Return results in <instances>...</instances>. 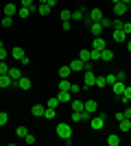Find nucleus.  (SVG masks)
<instances>
[{"instance_id": "obj_1", "label": "nucleus", "mask_w": 131, "mask_h": 146, "mask_svg": "<svg viewBox=\"0 0 131 146\" xmlns=\"http://www.w3.org/2000/svg\"><path fill=\"white\" fill-rule=\"evenodd\" d=\"M55 133H57L59 140H70V137H72V127H70L68 122H59L57 129H55Z\"/></svg>"}, {"instance_id": "obj_2", "label": "nucleus", "mask_w": 131, "mask_h": 146, "mask_svg": "<svg viewBox=\"0 0 131 146\" xmlns=\"http://www.w3.org/2000/svg\"><path fill=\"white\" fill-rule=\"evenodd\" d=\"M70 68H72V72H85V70H92V63L90 61H81L76 57V59L70 61Z\"/></svg>"}, {"instance_id": "obj_3", "label": "nucleus", "mask_w": 131, "mask_h": 146, "mask_svg": "<svg viewBox=\"0 0 131 146\" xmlns=\"http://www.w3.org/2000/svg\"><path fill=\"white\" fill-rule=\"evenodd\" d=\"M83 83H85V87H83V90H87V87H94V83H96L94 68H92V70H85V72H83Z\"/></svg>"}, {"instance_id": "obj_4", "label": "nucleus", "mask_w": 131, "mask_h": 146, "mask_svg": "<svg viewBox=\"0 0 131 146\" xmlns=\"http://www.w3.org/2000/svg\"><path fill=\"white\" fill-rule=\"evenodd\" d=\"M90 127H92L94 131H100V129L105 127V113H100V116H92V120H90Z\"/></svg>"}, {"instance_id": "obj_5", "label": "nucleus", "mask_w": 131, "mask_h": 146, "mask_svg": "<svg viewBox=\"0 0 131 146\" xmlns=\"http://www.w3.org/2000/svg\"><path fill=\"white\" fill-rule=\"evenodd\" d=\"M112 39H114V42H118V44H122V42H127V33L122 29H114Z\"/></svg>"}, {"instance_id": "obj_6", "label": "nucleus", "mask_w": 131, "mask_h": 146, "mask_svg": "<svg viewBox=\"0 0 131 146\" xmlns=\"http://www.w3.org/2000/svg\"><path fill=\"white\" fill-rule=\"evenodd\" d=\"M127 9H129V7H127L125 2H114V15H116V18L125 15V13H127Z\"/></svg>"}, {"instance_id": "obj_7", "label": "nucleus", "mask_w": 131, "mask_h": 146, "mask_svg": "<svg viewBox=\"0 0 131 146\" xmlns=\"http://www.w3.org/2000/svg\"><path fill=\"white\" fill-rule=\"evenodd\" d=\"M87 18H92V22H100V20L105 18V15H103V11H100L98 7H94V9H90V13H87Z\"/></svg>"}, {"instance_id": "obj_8", "label": "nucleus", "mask_w": 131, "mask_h": 146, "mask_svg": "<svg viewBox=\"0 0 131 146\" xmlns=\"http://www.w3.org/2000/svg\"><path fill=\"white\" fill-rule=\"evenodd\" d=\"M15 87H20V90H31V79L22 74V76H20V79L15 81Z\"/></svg>"}, {"instance_id": "obj_9", "label": "nucleus", "mask_w": 131, "mask_h": 146, "mask_svg": "<svg viewBox=\"0 0 131 146\" xmlns=\"http://www.w3.org/2000/svg\"><path fill=\"white\" fill-rule=\"evenodd\" d=\"M125 81H116V83H114L112 85V90H114V94H116V98H120L122 96V94H125Z\"/></svg>"}, {"instance_id": "obj_10", "label": "nucleus", "mask_w": 131, "mask_h": 146, "mask_svg": "<svg viewBox=\"0 0 131 146\" xmlns=\"http://www.w3.org/2000/svg\"><path fill=\"white\" fill-rule=\"evenodd\" d=\"M2 11H5V15L13 18V15L18 13V5H15V2H5V9H2Z\"/></svg>"}, {"instance_id": "obj_11", "label": "nucleus", "mask_w": 131, "mask_h": 146, "mask_svg": "<svg viewBox=\"0 0 131 146\" xmlns=\"http://www.w3.org/2000/svg\"><path fill=\"white\" fill-rule=\"evenodd\" d=\"M11 57H13V59H18V61H22V59L26 57V52H24V48H22V46H13Z\"/></svg>"}, {"instance_id": "obj_12", "label": "nucleus", "mask_w": 131, "mask_h": 146, "mask_svg": "<svg viewBox=\"0 0 131 146\" xmlns=\"http://www.w3.org/2000/svg\"><path fill=\"white\" fill-rule=\"evenodd\" d=\"M100 61H103V63H112L114 61V50H109V48L100 50Z\"/></svg>"}, {"instance_id": "obj_13", "label": "nucleus", "mask_w": 131, "mask_h": 146, "mask_svg": "<svg viewBox=\"0 0 131 146\" xmlns=\"http://www.w3.org/2000/svg\"><path fill=\"white\" fill-rule=\"evenodd\" d=\"M15 87V81L9 76V74H0V87Z\"/></svg>"}, {"instance_id": "obj_14", "label": "nucleus", "mask_w": 131, "mask_h": 146, "mask_svg": "<svg viewBox=\"0 0 131 146\" xmlns=\"http://www.w3.org/2000/svg\"><path fill=\"white\" fill-rule=\"evenodd\" d=\"M92 48H94V50H105V48H107V42L103 39V37H94Z\"/></svg>"}, {"instance_id": "obj_15", "label": "nucleus", "mask_w": 131, "mask_h": 146, "mask_svg": "<svg viewBox=\"0 0 131 146\" xmlns=\"http://www.w3.org/2000/svg\"><path fill=\"white\" fill-rule=\"evenodd\" d=\"M44 111H46V107H44V105H33L31 107V113L35 118H44Z\"/></svg>"}, {"instance_id": "obj_16", "label": "nucleus", "mask_w": 131, "mask_h": 146, "mask_svg": "<svg viewBox=\"0 0 131 146\" xmlns=\"http://www.w3.org/2000/svg\"><path fill=\"white\" fill-rule=\"evenodd\" d=\"M57 98H59V103H66V105H68L70 100H72V94H70V92H63V90H59Z\"/></svg>"}, {"instance_id": "obj_17", "label": "nucleus", "mask_w": 131, "mask_h": 146, "mask_svg": "<svg viewBox=\"0 0 131 146\" xmlns=\"http://www.w3.org/2000/svg\"><path fill=\"white\" fill-rule=\"evenodd\" d=\"M70 105H72V111H83V109H85V103H83V100H79V98H72V100H70Z\"/></svg>"}, {"instance_id": "obj_18", "label": "nucleus", "mask_w": 131, "mask_h": 146, "mask_svg": "<svg viewBox=\"0 0 131 146\" xmlns=\"http://www.w3.org/2000/svg\"><path fill=\"white\" fill-rule=\"evenodd\" d=\"M85 111H90V113H96V111H98V103H96V100H85Z\"/></svg>"}, {"instance_id": "obj_19", "label": "nucleus", "mask_w": 131, "mask_h": 146, "mask_svg": "<svg viewBox=\"0 0 131 146\" xmlns=\"http://www.w3.org/2000/svg\"><path fill=\"white\" fill-rule=\"evenodd\" d=\"M118 127L122 133H129V129H131V120L129 118H122V120H118Z\"/></svg>"}, {"instance_id": "obj_20", "label": "nucleus", "mask_w": 131, "mask_h": 146, "mask_svg": "<svg viewBox=\"0 0 131 146\" xmlns=\"http://www.w3.org/2000/svg\"><path fill=\"white\" fill-rule=\"evenodd\" d=\"M70 74H72V68H70V63H68V66H61V68H59V79H68Z\"/></svg>"}, {"instance_id": "obj_21", "label": "nucleus", "mask_w": 131, "mask_h": 146, "mask_svg": "<svg viewBox=\"0 0 131 146\" xmlns=\"http://www.w3.org/2000/svg\"><path fill=\"white\" fill-rule=\"evenodd\" d=\"M90 31H92L96 37H100V35H103V24H100V22H94V24L90 26Z\"/></svg>"}, {"instance_id": "obj_22", "label": "nucleus", "mask_w": 131, "mask_h": 146, "mask_svg": "<svg viewBox=\"0 0 131 146\" xmlns=\"http://www.w3.org/2000/svg\"><path fill=\"white\" fill-rule=\"evenodd\" d=\"M118 100H120V103H125V105H129V103H131V87H125V94H122Z\"/></svg>"}, {"instance_id": "obj_23", "label": "nucleus", "mask_w": 131, "mask_h": 146, "mask_svg": "<svg viewBox=\"0 0 131 146\" xmlns=\"http://www.w3.org/2000/svg\"><path fill=\"white\" fill-rule=\"evenodd\" d=\"M9 76H11L13 81H18L20 76H22V70H20V68H13V66H11V68H9Z\"/></svg>"}, {"instance_id": "obj_24", "label": "nucleus", "mask_w": 131, "mask_h": 146, "mask_svg": "<svg viewBox=\"0 0 131 146\" xmlns=\"http://www.w3.org/2000/svg\"><path fill=\"white\" fill-rule=\"evenodd\" d=\"M44 118H46V120H55V118H57V109H53V107H46V111H44Z\"/></svg>"}, {"instance_id": "obj_25", "label": "nucleus", "mask_w": 131, "mask_h": 146, "mask_svg": "<svg viewBox=\"0 0 131 146\" xmlns=\"http://www.w3.org/2000/svg\"><path fill=\"white\" fill-rule=\"evenodd\" d=\"M50 9H53V7H48L46 2H39V5H37V11H39V15H48V13H50Z\"/></svg>"}, {"instance_id": "obj_26", "label": "nucleus", "mask_w": 131, "mask_h": 146, "mask_svg": "<svg viewBox=\"0 0 131 146\" xmlns=\"http://www.w3.org/2000/svg\"><path fill=\"white\" fill-rule=\"evenodd\" d=\"M83 18H85V11H81V9L72 11V20H74V22H83Z\"/></svg>"}, {"instance_id": "obj_27", "label": "nucleus", "mask_w": 131, "mask_h": 146, "mask_svg": "<svg viewBox=\"0 0 131 146\" xmlns=\"http://www.w3.org/2000/svg\"><path fill=\"white\" fill-rule=\"evenodd\" d=\"M70 85H72V83H70L68 79H59V90H63V92H70Z\"/></svg>"}, {"instance_id": "obj_28", "label": "nucleus", "mask_w": 131, "mask_h": 146, "mask_svg": "<svg viewBox=\"0 0 131 146\" xmlns=\"http://www.w3.org/2000/svg\"><path fill=\"white\" fill-rule=\"evenodd\" d=\"M59 18H61V22H72V11H68V9H63Z\"/></svg>"}, {"instance_id": "obj_29", "label": "nucleus", "mask_w": 131, "mask_h": 146, "mask_svg": "<svg viewBox=\"0 0 131 146\" xmlns=\"http://www.w3.org/2000/svg\"><path fill=\"white\" fill-rule=\"evenodd\" d=\"M107 144H109V146H118V144H120V137H118L116 133H112L109 137H107Z\"/></svg>"}, {"instance_id": "obj_30", "label": "nucleus", "mask_w": 131, "mask_h": 146, "mask_svg": "<svg viewBox=\"0 0 131 146\" xmlns=\"http://www.w3.org/2000/svg\"><path fill=\"white\" fill-rule=\"evenodd\" d=\"M90 61H100V50L90 48Z\"/></svg>"}, {"instance_id": "obj_31", "label": "nucleus", "mask_w": 131, "mask_h": 146, "mask_svg": "<svg viewBox=\"0 0 131 146\" xmlns=\"http://www.w3.org/2000/svg\"><path fill=\"white\" fill-rule=\"evenodd\" d=\"M31 11H33V9H26V7H20V9H18V15H20V18H29V15H31Z\"/></svg>"}, {"instance_id": "obj_32", "label": "nucleus", "mask_w": 131, "mask_h": 146, "mask_svg": "<svg viewBox=\"0 0 131 146\" xmlns=\"http://www.w3.org/2000/svg\"><path fill=\"white\" fill-rule=\"evenodd\" d=\"M26 133H29V129H26V127H18V129H15V135H18V137H22V140L26 137Z\"/></svg>"}, {"instance_id": "obj_33", "label": "nucleus", "mask_w": 131, "mask_h": 146, "mask_svg": "<svg viewBox=\"0 0 131 146\" xmlns=\"http://www.w3.org/2000/svg\"><path fill=\"white\" fill-rule=\"evenodd\" d=\"M100 24H103V29H114V20L103 18V20H100Z\"/></svg>"}, {"instance_id": "obj_34", "label": "nucleus", "mask_w": 131, "mask_h": 146, "mask_svg": "<svg viewBox=\"0 0 131 146\" xmlns=\"http://www.w3.org/2000/svg\"><path fill=\"white\" fill-rule=\"evenodd\" d=\"M81 90H83V87L79 85V83H72V85H70V94H72V96H76V94H79Z\"/></svg>"}, {"instance_id": "obj_35", "label": "nucleus", "mask_w": 131, "mask_h": 146, "mask_svg": "<svg viewBox=\"0 0 131 146\" xmlns=\"http://www.w3.org/2000/svg\"><path fill=\"white\" fill-rule=\"evenodd\" d=\"M7 122H9V113H7V111H0V127H5Z\"/></svg>"}, {"instance_id": "obj_36", "label": "nucleus", "mask_w": 131, "mask_h": 146, "mask_svg": "<svg viewBox=\"0 0 131 146\" xmlns=\"http://www.w3.org/2000/svg\"><path fill=\"white\" fill-rule=\"evenodd\" d=\"M9 63H7V61H0V74H9Z\"/></svg>"}, {"instance_id": "obj_37", "label": "nucleus", "mask_w": 131, "mask_h": 146, "mask_svg": "<svg viewBox=\"0 0 131 146\" xmlns=\"http://www.w3.org/2000/svg\"><path fill=\"white\" fill-rule=\"evenodd\" d=\"M79 59H81V61H90V50L83 48L81 52H79Z\"/></svg>"}, {"instance_id": "obj_38", "label": "nucleus", "mask_w": 131, "mask_h": 146, "mask_svg": "<svg viewBox=\"0 0 131 146\" xmlns=\"http://www.w3.org/2000/svg\"><path fill=\"white\" fill-rule=\"evenodd\" d=\"M96 87H105L107 85V81H105V76H96V83H94Z\"/></svg>"}, {"instance_id": "obj_39", "label": "nucleus", "mask_w": 131, "mask_h": 146, "mask_svg": "<svg viewBox=\"0 0 131 146\" xmlns=\"http://www.w3.org/2000/svg\"><path fill=\"white\" fill-rule=\"evenodd\" d=\"M13 24V18H9V15H5V18H2V26H5V29H9V26Z\"/></svg>"}, {"instance_id": "obj_40", "label": "nucleus", "mask_w": 131, "mask_h": 146, "mask_svg": "<svg viewBox=\"0 0 131 146\" xmlns=\"http://www.w3.org/2000/svg\"><path fill=\"white\" fill-rule=\"evenodd\" d=\"M105 81H107V85H114V83H116L118 79H116V74H107V76H105Z\"/></svg>"}, {"instance_id": "obj_41", "label": "nucleus", "mask_w": 131, "mask_h": 146, "mask_svg": "<svg viewBox=\"0 0 131 146\" xmlns=\"http://www.w3.org/2000/svg\"><path fill=\"white\" fill-rule=\"evenodd\" d=\"M70 118H72V122H81L83 120V118H81V111H72V116H70Z\"/></svg>"}, {"instance_id": "obj_42", "label": "nucleus", "mask_w": 131, "mask_h": 146, "mask_svg": "<svg viewBox=\"0 0 131 146\" xmlns=\"http://www.w3.org/2000/svg\"><path fill=\"white\" fill-rule=\"evenodd\" d=\"M20 7H26V9H33V0H20Z\"/></svg>"}, {"instance_id": "obj_43", "label": "nucleus", "mask_w": 131, "mask_h": 146, "mask_svg": "<svg viewBox=\"0 0 131 146\" xmlns=\"http://www.w3.org/2000/svg\"><path fill=\"white\" fill-rule=\"evenodd\" d=\"M57 105H59V98H50V100H48V107H53V109H57Z\"/></svg>"}, {"instance_id": "obj_44", "label": "nucleus", "mask_w": 131, "mask_h": 146, "mask_svg": "<svg viewBox=\"0 0 131 146\" xmlns=\"http://www.w3.org/2000/svg\"><path fill=\"white\" fill-rule=\"evenodd\" d=\"M24 142H26V144H35V135H33V133H26Z\"/></svg>"}, {"instance_id": "obj_45", "label": "nucleus", "mask_w": 131, "mask_h": 146, "mask_svg": "<svg viewBox=\"0 0 131 146\" xmlns=\"http://www.w3.org/2000/svg\"><path fill=\"white\" fill-rule=\"evenodd\" d=\"M122 31H125L127 35H131V22H122Z\"/></svg>"}, {"instance_id": "obj_46", "label": "nucleus", "mask_w": 131, "mask_h": 146, "mask_svg": "<svg viewBox=\"0 0 131 146\" xmlns=\"http://www.w3.org/2000/svg\"><path fill=\"white\" fill-rule=\"evenodd\" d=\"M7 55H9V52H7L5 48H0V61H7Z\"/></svg>"}, {"instance_id": "obj_47", "label": "nucleus", "mask_w": 131, "mask_h": 146, "mask_svg": "<svg viewBox=\"0 0 131 146\" xmlns=\"http://www.w3.org/2000/svg\"><path fill=\"white\" fill-rule=\"evenodd\" d=\"M83 24H85V26H87V29H90V26H92V24H94V22H92V18H83Z\"/></svg>"}, {"instance_id": "obj_48", "label": "nucleus", "mask_w": 131, "mask_h": 146, "mask_svg": "<svg viewBox=\"0 0 131 146\" xmlns=\"http://www.w3.org/2000/svg\"><path fill=\"white\" fill-rule=\"evenodd\" d=\"M116 79H118V81H125L127 79V72H118V74H116Z\"/></svg>"}, {"instance_id": "obj_49", "label": "nucleus", "mask_w": 131, "mask_h": 146, "mask_svg": "<svg viewBox=\"0 0 131 146\" xmlns=\"http://www.w3.org/2000/svg\"><path fill=\"white\" fill-rule=\"evenodd\" d=\"M61 26H63V31H70V29H72V24H70V22H61Z\"/></svg>"}, {"instance_id": "obj_50", "label": "nucleus", "mask_w": 131, "mask_h": 146, "mask_svg": "<svg viewBox=\"0 0 131 146\" xmlns=\"http://www.w3.org/2000/svg\"><path fill=\"white\" fill-rule=\"evenodd\" d=\"M125 118V111H116V120H122Z\"/></svg>"}, {"instance_id": "obj_51", "label": "nucleus", "mask_w": 131, "mask_h": 146, "mask_svg": "<svg viewBox=\"0 0 131 146\" xmlns=\"http://www.w3.org/2000/svg\"><path fill=\"white\" fill-rule=\"evenodd\" d=\"M125 118H129V120H131V107H127V109H125Z\"/></svg>"}, {"instance_id": "obj_52", "label": "nucleus", "mask_w": 131, "mask_h": 146, "mask_svg": "<svg viewBox=\"0 0 131 146\" xmlns=\"http://www.w3.org/2000/svg\"><path fill=\"white\" fill-rule=\"evenodd\" d=\"M127 50H129V52H131V39H129V42H127Z\"/></svg>"}, {"instance_id": "obj_53", "label": "nucleus", "mask_w": 131, "mask_h": 146, "mask_svg": "<svg viewBox=\"0 0 131 146\" xmlns=\"http://www.w3.org/2000/svg\"><path fill=\"white\" fill-rule=\"evenodd\" d=\"M0 48H5V44H2V39H0Z\"/></svg>"}, {"instance_id": "obj_54", "label": "nucleus", "mask_w": 131, "mask_h": 146, "mask_svg": "<svg viewBox=\"0 0 131 146\" xmlns=\"http://www.w3.org/2000/svg\"><path fill=\"white\" fill-rule=\"evenodd\" d=\"M37 2H46V5H48V0H37Z\"/></svg>"}, {"instance_id": "obj_55", "label": "nucleus", "mask_w": 131, "mask_h": 146, "mask_svg": "<svg viewBox=\"0 0 131 146\" xmlns=\"http://www.w3.org/2000/svg\"><path fill=\"white\" fill-rule=\"evenodd\" d=\"M112 2H120V0H112Z\"/></svg>"}, {"instance_id": "obj_56", "label": "nucleus", "mask_w": 131, "mask_h": 146, "mask_svg": "<svg viewBox=\"0 0 131 146\" xmlns=\"http://www.w3.org/2000/svg\"><path fill=\"white\" fill-rule=\"evenodd\" d=\"M9 2H15V0H9Z\"/></svg>"}, {"instance_id": "obj_57", "label": "nucleus", "mask_w": 131, "mask_h": 146, "mask_svg": "<svg viewBox=\"0 0 131 146\" xmlns=\"http://www.w3.org/2000/svg\"><path fill=\"white\" fill-rule=\"evenodd\" d=\"M129 133H131V129H129Z\"/></svg>"}, {"instance_id": "obj_58", "label": "nucleus", "mask_w": 131, "mask_h": 146, "mask_svg": "<svg viewBox=\"0 0 131 146\" xmlns=\"http://www.w3.org/2000/svg\"><path fill=\"white\" fill-rule=\"evenodd\" d=\"M129 59H131V55H129Z\"/></svg>"}]
</instances>
